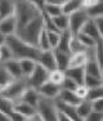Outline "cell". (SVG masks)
<instances>
[{
    "label": "cell",
    "instance_id": "cell-1",
    "mask_svg": "<svg viewBox=\"0 0 103 121\" xmlns=\"http://www.w3.org/2000/svg\"><path fill=\"white\" fill-rule=\"evenodd\" d=\"M41 16V12L36 8L34 1L27 0H18L14 1V18L17 23V31L23 28L31 21Z\"/></svg>",
    "mask_w": 103,
    "mask_h": 121
},
{
    "label": "cell",
    "instance_id": "cell-2",
    "mask_svg": "<svg viewBox=\"0 0 103 121\" xmlns=\"http://www.w3.org/2000/svg\"><path fill=\"white\" fill-rule=\"evenodd\" d=\"M5 45L9 48L10 53H12L13 59H34L36 62V58L39 57L40 50L35 47L26 44L21 39H18L16 35L5 37Z\"/></svg>",
    "mask_w": 103,
    "mask_h": 121
},
{
    "label": "cell",
    "instance_id": "cell-3",
    "mask_svg": "<svg viewBox=\"0 0 103 121\" xmlns=\"http://www.w3.org/2000/svg\"><path fill=\"white\" fill-rule=\"evenodd\" d=\"M43 30H44V22H43V16H40L34 21H31L28 25H26L23 28L17 31L16 36L18 39H21L22 41H25L26 44L36 48L38 37Z\"/></svg>",
    "mask_w": 103,
    "mask_h": 121
},
{
    "label": "cell",
    "instance_id": "cell-4",
    "mask_svg": "<svg viewBox=\"0 0 103 121\" xmlns=\"http://www.w3.org/2000/svg\"><path fill=\"white\" fill-rule=\"evenodd\" d=\"M57 107L56 100L47 99L40 97L39 103L36 106V115H39L43 121H56L57 120Z\"/></svg>",
    "mask_w": 103,
    "mask_h": 121
},
{
    "label": "cell",
    "instance_id": "cell-5",
    "mask_svg": "<svg viewBox=\"0 0 103 121\" xmlns=\"http://www.w3.org/2000/svg\"><path fill=\"white\" fill-rule=\"evenodd\" d=\"M27 88H28V85H27L26 79L13 80L9 85H7L4 89H3V91H1V94H0V95L8 98V99H10L12 102L16 103V102H18V100H19L21 95L23 94V91Z\"/></svg>",
    "mask_w": 103,
    "mask_h": 121
},
{
    "label": "cell",
    "instance_id": "cell-6",
    "mask_svg": "<svg viewBox=\"0 0 103 121\" xmlns=\"http://www.w3.org/2000/svg\"><path fill=\"white\" fill-rule=\"evenodd\" d=\"M88 21H89V17L86 16L84 9H80L75 13L70 14L68 16V31L71 32V35L76 36Z\"/></svg>",
    "mask_w": 103,
    "mask_h": 121
},
{
    "label": "cell",
    "instance_id": "cell-7",
    "mask_svg": "<svg viewBox=\"0 0 103 121\" xmlns=\"http://www.w3.org/2000/svg\"><path fill=\"white\" fill-rule=\"evenodd\" d=\"M48 77H49V71L45 70L44 67L39 66L36 63L35 66V70L32 71V73L26 79L27 81V85L28 88H32V89H39L43 84L48 81Z\"/></svg>",
    "mask_w": 103,
    "mask_h": 121
},
{
    "label": "cell",
    "instance_id": "cell-8",
    "mask_svg": "<svg viewBox=\"0 0 103 121\" xmlns=\"http://www.w3.org/2000/svg\"><path fill=\"white\" fill-rule=\"evenodd\" d=\"M39 93V95L41 98H47V99H53L56 100L57 97H58L59 91H61V88L57 85H53L52 82L47 81L45 84H43L39 89H36Z\"/></svg>",
    "mask_w": 103,
    "mask_h": 121
},
{
    "label": "cell",
    "instance_id": "cell-9",
    "mask_svg": "<svg viewBox=\"0 0 103 121\" xmlns=\"http://www.w3.org/2000/svg\"><path fill=\"white\" fill-rule=\"evenodd\" d=\"M36 63L41 67H44L45 70L50 71L56 70V62H54V56L53 50H47V52H40L39 57L36 58Z\"/></svg>",
    "mask_w": 103,
    "mask_h": 121
},
{
    "label": "cell",
    "instance_id": "cell-10",
    "mask_svg": "<svg viewBox=\"0 0 103 121\" xmlns=\"http://www.w3.org/2000/svg\"><path fill=\"white\" fill-rule=\"evenodd\" d=\"M17 32V23L14 16L7 17L4 19H0V34L3 36H13Z\"/></svg>",
    "mask_w": 103,
    "mask_h": 121
},
{
    "label": "cell",
    "instance_id": "cell-11",
    "mask_svg": "<svg viewBox=\"0 0 103 121\" xmlns=\"http://www.w3.org/2000/svg\"><path fill=\"white\" fill-rule=\"evenodd\" d=\"M39 99H40V95H39L38 90H36V89H32V88H27L23 91V94L21 95L18 102L26 103V104L36 108V106H38V103H39Z\"/></svg>",
    "mask_w": 103,
    "mask_h": 121
},
{
    "label": "cell",
    "instance_id": "cell-12",
    "mask_svg": "<svg viewBox=\"0 0 103 121\" xmlns=\"http://www.w3.org/2000/svg\"><path fill=\"white\" fill-rule=\"evenodd\" d=\"M3 66L5 67V70L8 71V73L10 75L13 80H18V79H23L21 72V67H19V62L17 59H9L5 63H3Z\"/></svg>",
    "mask_w": 103,
    "mask_h": 121
},
{
    "label": "cell",
    "instance_id": "cell-13",
    "mask_svg": "<svg viewBox=\"0 0 103 121\" xmlns=\"http://www.w3.org/2000/svg\"><path fill=\"white\" fill-rule=\"evenodd\" d=\"M80 32L84 34V35H86V36H89V37H91V39H93L94 41H97V43L103 41V36L98 32V30H97V27L94 26V22L91 21V19H89V21L84 25V27L81 28Z\"/></svg>",
    "mask_w": 103,
    "mask_h": 121
},
{
    "label": "cell",
    "instance_id": "cell-14",
    "mask_svg": "<svg viewBox=\"0 0 103 121\" xmlns=\"http://www.w3.org/2000/svg\"><path fill=\"white\" fill-rule=\"evenodd\" d=\"M80 9H82V0H64L61 7L62 14L67 17Z\"/></svg>",
    "mask_w": 103,
    "mask_h": 121
},
{
    "label": "cell",
    "instance_id": "cell-15",
    "mask_svg": "<svg viewBox=\"0 0 103 121\" xmlns=\"http://www.w3.org/2000/svg\"><path fill=\"white\" fill-rule=\"evenodd\" d=\"M53 56H54V62H56V68L61 71H66L68 67V58L70 54L68 53H63L61 50H53Z\"/></svg>",
    "mask_w": 103,
    "mask_h": 121
},
{
    "label": "cell",
    "instance_id": "cell-16",
    "mask_svg": "<svg viewBox=\"0 0 103 121\" xmlns=\"http://www.w3.org/2000/svg\"><path fill=\"white\" fill-rule=\"evenodd\" d=\"M56 100H59V102L62 103H66V104H70V106H73V107H76L77 104H79L81 100L79 99L73 91H68V90H62L59 91L58 97H57Z\"/></svg>",
    "mask_w": 103,
    "mask_h": 121
},
{
    "label": "cell",
    "instance_id": "cell-17",
    "mask_svg": "<svg viewBox=\"0 0 103 121\" xmlns=\"http://www.w3.org/2000/svg\"><path fill=\"white\" fill-rule=\"evenodd\" d=\"M64 75H66V77L75 81L77 85H84V79H85L84 67L82 68H67L64 71Z\"/></svg>",
    "mask_w": 103,
    "mask_h": 121
},
{
    "label": "cell",
    "instance_id": "cell-18",
    "mask_svg": "<svg viewBox=\"0 0 103 121\" xmlns=\"http://www.w3.org/2000/svg\"><path fill=\"white\" fill-rule=\"evenodd\" d=\"M85 75L93 77H101L102 79V66H99L95 62V59H89L86 62V65L84 66Z\"/></svg>",
    "mask_w": 103,
    "mask_h": 121
},
{
    "label": "cell",
    "instance_id": "cell-19",
    "mask_svg": "<svg viewBox=\"0 0 103 121\" xmlns=\"http://www.w3.org/2000/svg\"><path fill=\"white\" fill-rule=\"evenodd\" d=\"M72 35L68 30L61 32V36H59V43H58V47L56 49L57 50H61L63 53H68L70 54V44H71V40H72Z\"/></svg>",
    "mask_w": 103,
    "mask_h": 121
},
{
    "label": "cell",
    "instance_id": "cell-20",
    "mask_svg": "<svg viewBox=\"0 0 103 121\" xmlns=\"http://www.w3.org/2000/svg\"><path fill=\"white\" fill-rule=\"evenodd\" d=\"M14 112H18L19 115L28 119V117H32L34 115H36V108L31 107V106L26 104V103H22V102H16L14 103Z\"/></svg>",
    "mask_w": 103,
    "mask_h": 121
},
{
    "label": "cell",
    "instance_id": "cell-21",
    "mask_svg": "<svg viewBox=\"0 0 103 121\" xmlns=\"http://www.w3.org/2000/svg\"><path fill=\"white\" fill-rule=\"evenodd\" d=\"M14 16V1L12 0H0V19Z\"/></svg>",
    "mask_w": 103,
    "mask_h": 121
},
{
    "label": "cell",
    "instance_id": "cell-22",
    "mask_svg": "<svg viewBox=\"0 0 103 121\" xmlns=\"http://www.w3.org/2000/svg\"><path fill=\"white\" fill-rule=\"evenodd\" d=\"M19 67H21V72H22V76L23 79H27L32 71L35 70V66H36V62L34 59H19Z\"/></svg>",
    "mask_w": 103,
    "mask_h": 121
},
{
    "label": "cell",
    "instance_id": "cell-23",
    "mask_svg": "<svg viewBox=\"0 0 103 121\" xmlns=\"http://www.w3.org/2000/svg\"><path fill=\"white\" fill-rule=\"evenodd\" d=\"M91 112H93L91 111V104H90V102H88V100H81V102L76 106V113H77V116H79V119L81 121L84 120L85 117L89 116Z\"/></svg>",
    "mask_w": 103,
    "mask_h": 121
},
{
    "label": "cell",
    "instance_id": "cell-24",
    "mask_svg": "<svg viewBox=\"0 0 103 121\" xmlns=\"http://www.w3.org/2000/svg\"><path fill=\"white\" fill-rule=\"evenodd\" d=\"M84 10L86 13V16L89 17V19H95V18H99V17H103V1L98 0L95 5Z\"/></svg>",
    "mask_w": 103,
    "mask_h": 121
},
{
    "label": "cell",
    "instance_id": "cell-25",
    "mask_svg": "<svg viewBox=\"0 0 103 121\" xmlns=\"http://www.w3.org/2000/svg\"><path fill=\"white\" fill-rule=\"evenodd\" d=\"M66 79V75H64V71H61V70H53L49 72V77H48V81L52 82L53 85H57L61 88L62 82L64 81Z\"/></svg>",
    "mask_w": 103,
    "mask_h": 121
},
{
    "label": "cell",
    "instance_id": "cell-26",
    "mask_svg": "<svg viewBox=\"0 0 103 121\" xmlns=\"http://www.w3.org/2000/svg\"><path fill=\"white\" fill-rule=\"evenodd\" d=\"M52 22H53L54 27H56V30L58 32H63V31L68 30V17L67 16L61 14L58 17H54V18H52Z\"/></svg>",
    "mask_w": 103,
    "mask_h": 121
},
{
    "label": "cell",
    "instance_id": "cell-27",
    "mask_svg": "<svg viewBox=\"0 0 103 121\" xmlns=\"http://www.w3.org/2000/svg\"><path fill=\"white\" fill-rule=\"evenodd\" d=\"M14 111V102H12L8 98L0 95V112L7 116H9L10 113Z\"/></svg>",
    "mask_w": 103,
    "mask_h": 121
},
{
    "label": "cell",
    "instance_id": "cell-28",
    "mask_svg": "<svg viewBox=\"0 0 103 121\" xmlns=\"http://www.w3.org/2000/svg\"><path fill=\"white\" fill-rule=\"evenodd\" d=\"M75 37H76V40H77V41H79L80 44H81L85 49H94V48H95V45L98 44V43L94 41V40L91 39V37L86 36V35H84V34H81V32L77 34ZM99 43H101V41H99Z\"/></svg>",
    "mask_w": 103,
    "mask_h": 121
},
{
    "label": "cell",
    "instance_id": "cell-29",
    "mask_svg": "<svg viewBox=\"0 0 103 121\" xmlns=\"http://www.w3.org/2000/svg\"><path fill=\"white\" fill-rule=\"evenodd\" d=\"M84 86L88 89H97V88H103V80L101 77H93L85 75L84 79Z\"/></svg>",
    "mask_w": 103,
    "mask_h": 121
},
{
    "label": "cell",
    "instance_id": "cell-30",
    "mask_svg": "<svg viewBox=\"0 0 103 121\" xmlns=\"http://www.w3.org/2000/svg\"><path fill=\"white\" fill-rule=\"evenodd\" d=\"M36 48L39 49L40 52H47V50H52L49 41H48V36H47V31L43 30L40 32V35L38 37V44H36Z\"/></svg>",
    "mask_w": 103,
    "mask_h": 121
},
{
    "label": "cell",
    "instance_id": "cell-31",
    "mask_svg": "<svg viewBox=\"0 0 103 121\" xmlns=\"http://www.w3.org/2000/svg\"><path fill=\"white\" fill-rule=\"evenodd\" d=\"M13 81V79L10 77V75L8 73V71L5 70V67L3 66V63H0V86L5 88L7 85H9Z\"/></svg>",
    "mask_w": 103,
    "mask_h": 121
},
{
    "label": "cell",
    "instance_id": "cell-32",
    "mask_svg": "<svg viewBox=\"0 0 103 121\" xmlns=\"http://www.w3.org/2000/svg\"><path fill=\"white\" fill-rule=\"evenodd\" d=\"M103 98V88H97V89H88V94L85 100L88 102H93V100L101 99Z\"/></svg>",
    "mask_w": 103,
    "mask_h": 121
},
{
    "label": "cell",
    "instance_id": "cell-33",
    "mask_svg": "<svg viewBox=\"0 0 103 121\" xmlns=\"http://www.w3.org/2000/svg\"><path fill=\"white\" fill-rule=\"evenodd\" d=\"M47 36H48V41H49L50 49H52V50H54V49L58 47L61 32H48V31H47Z\"/></svg>",
    "mask_w": 103,
    "mask_h": 121
},
{
    "label": "cell",
    "instance_id": "cell-34",
    "mask_svg": "<svg viewBox=\"0 0 103 121\" xmlns=\"http://www.w3.org/2000/svg\"><path fill=\"white\" fill-rule=\"evenodd\" d=\"M9 59H12V53H10L9 48L4 44L0 48V63H5Z\"/></svg>",
    "mask_w": 103,
    "mask_h": 121
},
{
    "label": "cell",
    "instance_id": "cell-35",
    "mask_svg": "<svg viewBox=\"0 0 103 121\" xmlns=\"http://www.w3.org/2000/svg\"><path fill=\"white\" fill-rule=\"evenodd\" d=\"M77 86H79V85H77L75 81H72L71 79L66 77L64 81L62 82V85H61V89H62V90H68V91H75Z\"/></svg>",
    "mask_w": 103,
    "mask_h": 121
},
{
    "label": "cell",
    "instance_id": "cell-36",
    "mask_svg": "<svg viewBox=\"0 0 103 121\" xmlns=\"http://www.w3.org/2000/svg\"><path fill=\"white\" fill-rule=\"evenodd\" d=\"M90 104H91V111L93 112L103 113V98L97 99V100H93V102H90Z\"/></svg>",
    "mask_w": 103,
    "mask_h": 121
},
{
    "label": "cell",
    "instance_id": "cell-37",
    "mask_svg": "<svg viewBox=\"0 0 103 121\" xmlns=\"http://www.w3.org/2000/svg\"><path fill=\"white\" fill-rule=\"evenodd\" d=\"M73 93H75V95L79 98L80 100H85V98H86V94H88V88H85L84 85H79Z\"/></svg>",
    "mask_w": 103,
    "mask_h": 121
},
{
    "label": "cell",
    "instance_id": "cell-38",
    "mask_svg": "<svg viewBox=\"0 0 103 121\" xmlns=\"http://www.w3.org/2000/svg\"><path fill=\"white\" fill-rule=\"evenodd\" d=\"M82 121H103V113H97V112H91L88 117H85Z\"/></svg>",
    "mask_w": 103,
    "mask_h": 121
},
{
    "label": "cell",
    "instance_id": "cell-39",
    "mask_svg": "<svg viewBox=\"0 0 103 121\" xmlns=\"http://www.w3.org/2000/svg\"><path fill=\"white\" fill-rule=\"evenodd\" d=\"M94 22V26L97 27L98 32L103 36V17H99V18H95V19H91Z\"/></svg>",
    "mask_w": 103,
    "mask_h": 121
},
{
    "label": "cell",
    "instance_id": "cell-40",
    "mask_svg": "<svg viewBox=\"0 0 103 121\" xmlns=\"http://www.w3.org/2000/svg\"><path fill=\"white\" fill-rule=\"evenodd\" d=\"M27 119L23 117L22 115H19L18 112H12V113L9 115V121H26Z\"/></svg>",
    "mask_w": 103,
    "mask_h": 121
},
{
    "label": "cell",
    "instance_id": "cell-41",
    "mask_svg": "<svg viewBox=\"0 0 103 121\" xmlns=\"http://www.w3.org/2000/svg\"><path fill=\"white\" fill-rule=\"evenodd\" d=\"M57 111H58V109H57ZM56 121H71V120L68 119L64 113H62V112L58 111V112H57V120Z\"/></svg>",
    "mask_w": 103,
    "mask_h": 121
},
{
    "label": "cell",
    "instance_id": "cell-42",
    "mask_svg": "<svg viewBox=\"0 0 103 121\" xmlns=\"http://www.w3.org/2000/svg\"><path fill=\"white\" fill-rule=\"evenodd\" d=\"M26 121H43V120L40 119V116H39V115H34L32 117H28V119L26 120Z\"/></svg>",
    "mask_w": 103,
    "mask_h": 121
},
{
    "label": "cell",
    "instance_id": "cell-43",
    "mask_svg": "<svg viewBox=\"0 0 103 121\" xmlns=\"http://www.w3.org/2000/svg\"><path fill=\"white\" fill-rule=\"evenodd\" d=\"M0 121H9V116H7V115L0 112Z\"/></svg>",
    "mask_w": 103,
    "mask_h": 121
},
{
    "label": "cell",
    "instance_id": "cell-44",
    "mask_svg": "<svg viewBox=\"0 0 103 121\" xmlns=\"http://www.w3.org/2000/svg\"><path fill=\"white\" fill-rule=\"evenodd\" d=\"M4 44H5V36H3L1 34H0V48H1Z\"/></svg>",
    "mask_w": 103,
    "mask_h": 121
},
{
    "label": "cell",
    "instance_id": "cell-45",
    "mask_svg": "<svg viewBox=\"0 0 103 121\" xmlns=\"http://www.w3.org/2000/svg\"><path fill=\"white\" fill-rule=\"evenodd\" d=\"M3 89H4V88H3V86H0V94H1V91H3Z\"/></svg>",
    "mask_w": 103,
    "mask_h": 121
}]
</instances>
